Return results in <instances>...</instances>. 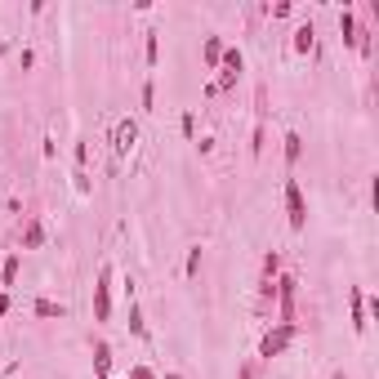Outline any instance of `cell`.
<instances>
[{
    "label": "cell",
    "mask_w": 379,
    "mask_h": 379,
    "mask_svg": "<svg viewBox=\"0 0 379 379\" xmlns=\"http://www.w3.org/2000/svg\"><path fill=\"white\" fill-rule=\"evenodd\" d=\"M286 223H290V233H304L308 228V201H304V188H299V178H286Z\"/></svg>",
    "instance_id": "cell-1"
},
{
    "label": "cell",
    "mask_w": 379,
    "mask_h": 379,
    "mask_svg": "<svg viewBox=\"0 0 379 379\" xmlns=\"http://www.w3.org/2000/svg\"><path fill=\"white\" fill-rule=\"evenodd\" d=\"M294 339H299V326H282V321H277V326H272V331H268V335H263V339H259V357H263V361H272V357H282V353L290 348V343H294Z\"/></svg>",
    "instance_id": "cell-2"
},
{
    "label": "cell",
    "mask_w": 379,
    "mask_h": 379,
    "mask_svg": "<svg viewBox=\"0 0 379 379\" xmlns=\"http://www.w3.org/2000/svg\"><path fill=\"white\" fill-rule=\"evenodd\" d=\"M112 147H117L121 161L139 147V121H134V117H121V121H117V129H112Z\"/></svg>",
    "instance_id": "cell-3"
},
{
    "label": "cell",
    "mask_w": 379,
    "mask_h": 379,
    "mask_svg": "<svg viewBox=\"0 0 379 379\" xmlns=\"http://www.w3.org/2000/svg\"><path fill=\"white\" fill-rule=\"evenodd\" d=\"M94 321H112V268L107 263H103L98 286H94Z\"/></svg>",
    "instance_id": "cell-4"
},
{
    "label": "cell",
    "mask_w": 379,
    "mask_h": 379,
    "mask_svg": "<svg viewBox=\"0 0 379 379\" xmlns=\"http://www.w3.org/2000/svg\"><path fill=\"white\" fill-rule=\"evenodd\" d=\"M294 277L290 272H282L277 277V304H282V326H294Z\"/></svg>",
    "instance_id": "cell-5"
},
{
    "label": "cell",
    "mask_w": 379,
    "mask_h": 379,
    "mask_svg": "<svg viewBox=\"0 0 379 379\" xmlns=\"http://www.w3.org/2000/svg\"><path fill=\"white\" fill-rule=\"evenodd\" d=\"M94 375H98V379H112V343H107V339L94 343Z\"/></svg>",
    "instance_id": "cell-6"
},
{
    "label": "cell",
    "mask_w": 379,
    "mask_h": 379,
    "mask_svg": "<svg viewBox=\"0 0 379 379\" xmlns=\"http://www.w3.org/2000/svg\"><path fill=\"white\" fill-rule=\"evenodd\" d=\"M312 45H317V27H312V23L294 27V41H290V49H294V54H312Z\"/></svg>",
    "instance_id": "cell-7"
},
{
    "label": "cell",
    "mask_w": 379,
    "mask_h": 379,
    "mask_svg": "<svg viewBox=\"0 0 379 379\" xmlns=\"http://www.w3.org/2000/svg\"><path fill=\"white\" fill-rule=\"evenodd\" d=\"M219 72H233V76H241L245 72V54L237 45H223V58H219Z\"/></svg>",
    "instance_id": "cell-8"
},
{
    "label": "cell",
    "mask_w": 379,
    "mask_h": 379,
    "mask_svg": "<svg viewBox=\"0 0 379 379\" xmlns=\"http://www.w3.org/2000/svg\"><path fill=\"white\" fill-rule=\"evenodd\" d=\"M45 245V223L41 219H27L23 223V250H41Z\"/></svg>",
    "instance_id": "cell-9"
},
{
    "label": "cell",
    "mask_w": 379,
    "mask_h": 379,
    "mask_svg": "<svg viewBox=\"0 0 379 379\" xmlns=\"http://www.w3.org/2000/svg\"><path fill=\"white\" fill-rule=\"evenodd\" d=\"M366 294L361 290H353V335H366Z\"/></svg>",
    "instance_id": "cell-10"
},
{
    "label": "cell",
    "mask_w": 379,
    "mask_h": 379,
    "mask_svg": "<svg viewBox=\"0 0 379 379\" xmlns=\"http://www.w3.org/2000/svg\"><path fill=\"white\" fill-rule=\"evenodd\" d=\"M201 58H205V68H210V72H219V58H223V41H219V36H205V45H201Z\"/></svg>",
    "instance_id": "cell-11"
},
{
    "label": "cell",
    "mask_w": 379,
    "mask_h": 379,
    "mask_svg": "<svg viewBox=\"0 0 379 379\" xmlns=\"http://www.w3.org/2000/svg\"><path fill=\"white\" fill-rule=\"evenodd\" d=\"M18 268H23V259H18V255H9V259H5V268H0V286H5V294H9L14 282H18Z\"/></svg>",
    "instance_id": "cell-12"
},
{
    "label": "cell",
    "mask_w": 379,
    "mask_h": 379,
    "mask_svg": "<svg viewBox=\"0 0 379 379\" xmlns=\"http://www.w3.org/2000/svg\"><path fill=\"white\" fill-rule=\"evenodd\" d=\"M282 143H286V166H299V156H304V139L290 129V134H286Z\"/></svg>",
    "instance_id": "cell-13"
},
{
    "label": "cell",
    "mask_w": 379,
    "mask_h": 379,
    "mask_svg": "<svg viewBox=\"0 0 379 379\" xmlns=\"http://www.w3.org/2000/svg\"><path fill=\"white\" fill-rule=\"evenodd\" d=\"M129 335H134V339H147V326H143V308H139V299H129Z\"/></svg>",
    "instance_id": "cell-14"
},
{
    "label": "cell",
    "mask_w": 379,
    "mask_h": 379,
    "mask_svg": "<svg viewBox=\"0 0 379 379\" xmlns=\"http://www.w3.org/2000/svg\"><path fill=\"white\" fill-rule=\"evenodd\" d=\"M31 312H36V317H68V308L54 304V299H36V304H31Z\"/></svg>",
    "instance_id": "cell-15"
},
{
    "label": "cell",
    "mask_w": 379,
    "mask_h": 379,
    "mask_svg": "<svg viewBox=\"0 0 379 379\" xmlns=\"http://www.w3.org/2000/svg\"><path fill=\"white\" fill-rule=\"evenodd\" d=\"M339 31H343V45H357V18H353L348 9L339 14Z\"/></svg>",
    "instance_id": "cell-16"
},
{
    "label": "cell",
    "mask_w": 379,
    "mask_h": 379,
    "mask_svg": "<svg viewBox=\"0 0 379 379\" xmlns=\"http://www.w3.org/2000/svg\"><path fill=\"white\" fill-rule=\"evenodd\" d=\"M143 58H147V68H156V58H161V41H156V31H147V49H143Z\"/></svg>",
    "instance_id": "cell-17"
},
{
    "label": "cell",
    "mask_w": 379,
    "mask_h": 379,
    "mask_svg": "<svg viewBox=\"0 0 379 379\" xmlns=\"http://www.w3.org/2000/svg\"><path fill=\"white\" fill-rule=\"evenodd\" d=\"M72 188H76V196H90V192H94V183H90V174H85V170H76V174H72Z\"/></svg>",
    "instance_id": "cell-18"
},
{
    "label": "cell",
    "mask_w": 379,
    "mask_h": 379,
    "mask_svg": "<svg viewBox=\"0 0 379 379\" xmlns=\"http://www.w3.org/2000/svg\"><path fill=\"white\" fill-rule=\"evenodd\" d=\"M196 272H201V245H192V250H188V282Z\"/></svg>",
    "instance_id": "cell-19"
},
{
    "label": "cell",
    "mask_w": 379,
    "mask_h": 379,
    "mask_svg": "<svg viewBox=\"0 0 379 379\" xmlns=\"http://www.w3.org/2000/svg\"><path fill=\"white\" fill-rule=\"evenodd\" d=\"M129 379H161L152 366H129Z\"/></svg>",
    "instance_id": "cell-20"
},
{
    "label": "cell",
    "mask_w": 379,
    "mask_h": 379,
    "mask_svg": "<svg viewBox=\"0 0 379 379\" xmlns=\"http://www.w3.org/2000/svg\"><path fill=\"white\" fill-rule=\"evenodd\" d=\"M290 14H294L290 0H277V5H272V18H290Z\"/></svg>",
    "instance_id": "cell-21"
},
{
    "label": "cell",
    "mask_w": 379,
    "mask_h": 379,
    "mask_svg": "<svg viewBox=\"0 0 379 379\" xmlns=\"http://www.w3.org/2000/svg\"><path fill=\"white\" fill-rule=\"evenodd\" d=\"M9 308H14V299H9V294H5V290H0V317H5V312H9Z\"/></svg>",
    "instance_id": "cell-22"
},
{
    "label": "cell",
    "mask_w": 379,
    "mask_h": 379,
    "mask_svg": "<svg viewBox=\"0 0 379 379\" xmlns=\"http://www.w3.org/2000/svg\"><path fill=\"white\" fill-rule=\"evenodd\" d=\"M161 379H183V375H178V370H166V375H161Z\"/></svg>",
    "instance_id": "cell-23"
},
{
    "label": "cell",
    "mask_w": 379,
    "mask_h": 379,
    "mask_svg": "<svg viewBox=\"0 0 379 379\" xmlns=\"http://www.w3.org/2000/svg\"><path fill=\"white\" fill-rule=\"evenodd\" d=\"M5 54H9V45H0V58H5Z\"/></svg>",
    "instance_id": "cell-24"
},
{
    "label": "cell",
    "mask_w": 379,
    "mask_h": 379,
    "mask_svg": "<svg viewBox=\"0 0 379 379\" xmlns=\"http://www.w3.org/2000/svg\"><path fill=\"white\" fill-rule=\"evenodd\" d=\"M241 379H250V370H241Z\"/></svg>",
    "instance_id": "cell-25"
},
{
    "label": "cell",
    "mask_w": 379,
    "mask_h": 379,
    "mask_svg": "<svg viewBox=\"0 0 379 379\" xmlns=\"http://www.w3.org/2000/svg\"><path fill=\"white\" fill-rule=\"evenodd\" d=\"M335 379H348V375H343V370H339V375H335Z\"/></svg>",
    "instance_id": "cell-26"
}]
</instances>
